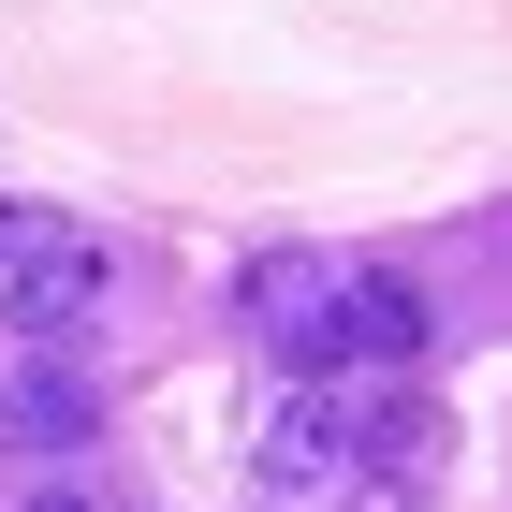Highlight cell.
Returning a JSON list of instances; mask_svg holds the SVG:
<instances>
[{
  "instance_id": "5",
  "label": "cell",
  "mask_w": 512,
  "mask_h": 512,
  "mask_svg": "<svg viewBox=\"0 0 512 512\" xmlns=\"http://www.w3.org/2000/svg\"><path fill=\"white\" fill-rule=\"evenodd\" d=\"M249 454H264V483H322L337 454H352V410H337L322 381H278V410L249 425Z\"/></svg>"
},
{
  "instance_id": "4",
  "label": "cell",
  "mask_w": 512,
  "mask_h": 512,
  "mask_svg": "<svg viewBox=\"0 0 512 512\" xmlns=\"http://www.w3.org/2000/svg\"><path fill=\"white\" fill-rule=\"evenodd\" d=\"M0 439H15V454H88V439H103V395H88L59 352H30L15 381H0Z\"/></svg>"
},
{
  "instance_id": "8",
  "label": "cell",
  "mask_w": 512,
  "mask_h": 512,
  "mask_svg": "<svg viewBox=\"0 0 512 512\" xmlns=\"http://www.w3.org/2000/svg\"><path fill=\"white\" fill-rule=\"evenodd\" d=\"M30 512H88V498H30Z\"/></svg>"
},
{
  "instance_id": "1",
  "label": "cell",
  "mask_w": 512,
  "mask_h": 512,
  "mask_svg": "<svg viewBox=\"0 0 512 512\" xmlns=\"http://www.w3.org/2000/svg\"><path fill=\"white\" fill-rule=\"evenodd\" d=\"M103 293H118V249H103V235H74V220H59L30 264H0V322H15L30 352H74L88 322H103Z\"/></svg>"
},
{
  "instance_id": "6",
  "label": "cell",
  "mask_w": 512,
  "mask_h": 512,
  "mask_svg": "<svg viewBox=\"0 0 512 512\" xmlns=\"http://www.w3.org/2000/svg\"><path fill=\"white\" fill-rule=\"evenodd\" d=\"M439 454V425H425V395H381V410H366L352 425V469H425Z\"/></svg>"
},
{
  "instance_id": "7",
  "label": "cell",
  "mask_w": 512,
  "mask_h": 512,
  "mask_svg": "<svg viewBox=\"0 0 512 512\" xmlns=\"http://www.w3.org/2000/svg\"><path fill=\"white\" fill-rule=\"evenodd\" d=\"M352 512H425V483L410 469H352Z\"/></svg>"
},
{
  "instance_id": "2",
  "label": "cell",
  "mask_w": 512,
  "mask_h": 512,
  "mask_svg": "<svg viewBox=\"0 0 512 512\" xmlns=\"http://www.w3.org/2000/svg\"><path fill=\"white\" fill-rule=\"evenodd\" d=\"M235 322L264 337L293 381H322V322H337V264L322 249H249L235 264Z\"/></svg>"
},
{
  "instance_id": "3",
  "label": "cell",
  "mask_w": 512,
  "mask_h": 512,
  "mask_svg": "<svg viewBox=\"0 0 512 512\" xmlns=\"http://www.w3.org/2000/svg\"><path fill=\"white\" fill-rule=\"evenodd\" d=\"M425 322H439V308H425L395 264L337 278V322H322V381H337V366H410V352H425Z\"/></svg>"
}]
</instances>
